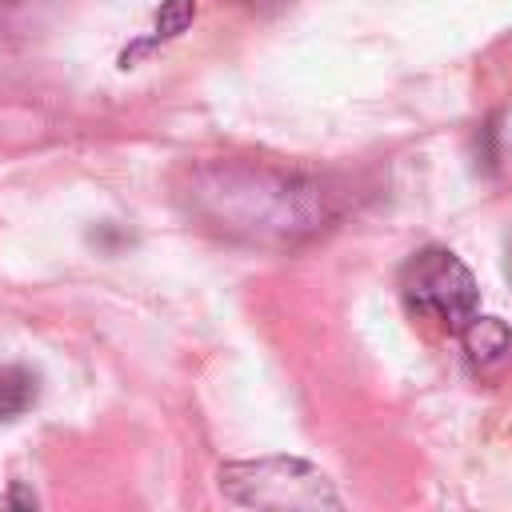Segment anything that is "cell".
<instances>
[{
    "label": "cell",
    "instance_id": "6da1fadb",
    "mask_svg": "<svg viewBox=\"0 0 512 512\" xmlns=\"http://www.w3.org/2000/svg\"><path fill=\"white\" fill-rule=\"evenodd\" d=\"M180 204L212 236L248 248L308 244L340 216V196L328 180L248 156L188 164Z\"/></svg>",
    "mask_w": 512,
    "mask_h": 512
},
{
    "label": "cell",
    "instance_id": "7a4b0ae2",
    "mask_svg": "<svg viewBox=\"0 0 512 512\" xmlns=\"http://www.w3.org/2000/svg\"><path fill=\"white\" fill-rule=\"evenodd\" d=\"M220 492L244 508H276V512H324L340 508V492L332 480L296 456H260L232 460L220 468Z\"/></svg>",
    "mask_w": 512,
    "mask_h": 512
},
{
    "label": "cell",
    "instance_id": "3957f363",
    "mask_svg": "<svg viewBox=\"0 0 512 512\" xmlns=\"http://www.w3.org/2000/svg\"><path fill=\"white\" fill-rule=\"evenodd\" d=\"M400 296L412 316L460 336L480 312V288L468 264L448 248H420L400 272Z\"/></svg>",
    "mask_w": 512,
    "mask_h": 512
},
{
    "label": "cell",
    "instance_id": "277c9868",
    "mask_svg": "<svg viewBox=\"0 0 512 512\" xmlns=\"http://www.w3.org/2000/svg\"><path fill=\"white\" fill-rule=\"evenodd\" d=\"M460 340H464V356H468L476 376H500L508 368V360H512V332L496 316H480L476 312L468 320V328L460 332Z\"/></svg>",
    "mask_w": 512,
    "mask_h": 512
},
{
    "label": "cell",
    "instance_id": "5b68a950",
    "mask_svg": "<svg viewBox=\"0 0 512 512\" xmlns=\"http://www.w3.org/2000/svg\"><path fill=\"white\" fill-rule=\"evenodd\" d=\"M40 396V380L24 364H4L0 368V420L24 416Z\"/></svg>",
    "mask_w": 512,
    "mask_h": 512
},
{
    "label": "cell",
    "instance_id": "8992f818",
    "mask_svg": "<svg viewBox=\"0 0 512 512\" xmlns=\"http://www.w3.org/2000/svg\"><path fill=\"white\" fill-rule=\"evenodd\" d=\"M192 20H196V0H164L160 12H156V24H152V40H144L140 48L160 44V40H176L180 32L192 28ZM140 48H136V52H140ZM136 52H124V68H128V60H132Z\"/></svg>",
    "mask_w": 512,
    "mask_h": 512
},
{
    "label": "cell",
    "instance_id": "52a82bcc",
    "mask_svg": "<svg viewBox=\"0 0 512 512\" xmlns=\"http://www.w3.org/2000/svg\"><path fill=\"white\" fill-rule=\"evenodd\" d=\"M8 504H24V508H36V496H28V492L12 488V496H4V508H8Z\"/></svg>",
    "mask_w": 512,
    "mask_h": 512
}]
</instances>
